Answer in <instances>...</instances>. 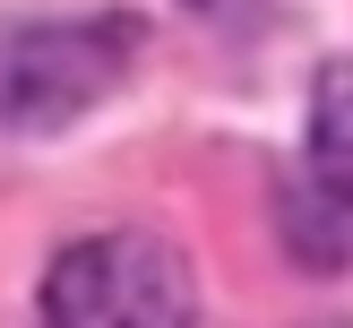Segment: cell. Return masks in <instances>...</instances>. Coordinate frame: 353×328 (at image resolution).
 <instances>
[{"label": "cell", "mask_w": 353, "mask_h": 328, "mask_svg": "<svg viewBox=\"0 0 353 328\" xmlns=\"http://www.w3.org/2000/svg\"><path fill=\"white\" fill-rule=\"evenodd\" d=\"M190 259L155 233L69 242L43 276V328H190Z\"/></svg>", "instance_id": "obj_1"}, {"label": "cell", "mask_w": 353, "mask_h": 328, "mask_svg": "<svg viewBox=\"0 0 353 328\" xmlns=\"http://www.w3.org/2000/svg\"><path fill=\"white\" fill-rule=\"evenodd\" d=\"M130 61L121 26L52 17V26H0V130H52L86 113Z\"/></svg>", "instance_id": "obj_2"}, {"label": "cell", "mask_w": 353, "mask_h": 328, "mask_svg": "<svg viewBox=\"0 0 353 328\" xmlns=\"http://www.w3.org/2000/svg\"><path fill=\"white\" fill-rule=\"evenodd\" d=\"M310 155H319L327 182L353 190V61H336L319 78V104H310Z\"/></svg>", "instance_id": "obj_3"}]
</instances>
